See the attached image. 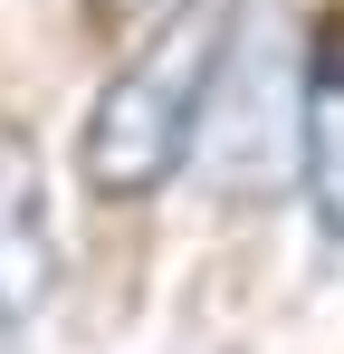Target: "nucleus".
I'll return each mask as SVG.
<instances>
[{
    "instance_id": "f257e3e1",
    "label": "nucleus",
    "mask_w": 344,
    "mask_h": 354,
    "mask_svg": "<svg viewBox=\"0 0 344 354\" xmlns=\"http://www.w3.org/2000/svg\"><path fill=\"white\" fill-rule=\"evenodd\" d=\"M220 29H229V0H182L106 77L96 115L77 134V173H86L96 201H153L191 163V115H201V86H211V58H220Z\"/></svg>"
},
{
    "instance_id": "f03ea898",
    "label": "nucleus",
    "mask_w": 344,
    "mask_h": 354,
    "mask_svg": "<svg viewBox=\"0 0 344 354\" xmlns=\"http://www.w3.org/2000/svg\"><path fill=\"white\" fill-rule=\"evenodd\" d=\"M296 106H306V29L287 0H239L191 115V163L220 201H278L296 182Z\"/></svg>"
},
{
    "instance_id": "7ed1b4c3",
    "label": "nucleus",
    "mask_w": 344,
    "mask_h": 354,
    "mask_svg": "<svg viewBox=\"0 0 344 354\" xmlns=\"http://www.w3.org/2000/svg\"><path fill=\"white\" fill-rule=\"evenodd\" d=\"M48 297H57L48 173H39V144L19 124H0V354H29Z\"/></svg>"
},
{
    "instance_id": "20e7f679",
    "label": "nucleus",
    "mask_w": 344,
    "mask_h": 354,
    "mask_svg": "<svg viewBox=\"0 0 344 354\" xmlns=\"http://www.w3.org/2000/svg\"><path fill=\"white\" fill-rule=\"evenodd\" d=\"M296 182L316 230L344 249V19L306 39V106H296Z\"/></svg>"
},
{
    "instance_id": "39448f33",
    "label": "nucleus",
    "mask_w": 344,
    "mask_h": 354,
    "mask_svg": "<svg viewBox=\"0 0 344 354\" xmlns=\"http://www.w3.org/2000/svg\"><path fill=\"white\" fill-rule=\"evenodd\" d=\"M86 10H96L106 29H153V19H163V10H182V0H86Z\"/></svg>"
}]
</instances>
